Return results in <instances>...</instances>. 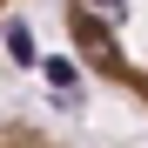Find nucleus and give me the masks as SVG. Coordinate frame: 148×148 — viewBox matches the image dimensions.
<instances>
[{"label":"nucleus","mask_w":148,"mask_h":148,"mask_svg":"<svg viewBox=\"0 0 148 148\" xmlns=\"http://www.w3.org/2000/svg\"><path fill=\"white\" fill-rule=\"evenodd\" d=\"M7 54H14L20 67H27V61H34V34H27V27H20V20H7Z\"/></svg>","instance_id":"nucleus-1"},{"label":"nucleus","mask_w":148,"mask_h":148,"mask_svg":"<svg viewBox=\"0 0 148 148\" xmlns=\"http://www.w3.org/2000/svg\"><path fill=\"white\" fill-rule=\"evenodd\" d=\"M40 74H47V81H54V88H74V67H67V61H47Z\"/></svg>","instance_id":"nucleus-2"}]
</instances>
